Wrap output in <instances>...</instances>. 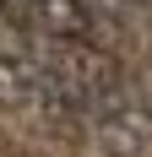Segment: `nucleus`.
I'll use <instances>...</instances> for the list:
<instances>
[{
	"mask_svg": "<svg viewBox=\"0 0 152 157\" xmlns=\"http://www.w3.org/2000/svg\"><path fill=\"white\" fill-rule=\"evenodd\" d=\"M44 71H38V38L33 44H0V103H38Z\"/></svg>",
	"mask_w": 152,
	"mask_h": 157,
	"instance_id": "f257e3e1",
	"label": "nucleus"
},
{
	"mask_svg": "<svg viewBox=\"0 0 152 157\" xmlns=\"http://www.w3.org/2000/svg\"><path fill=\"white\" fill-rule=\"evenodd\" d=\"M92 22H125V16H147V0H87Z\"/></svg>",
	"mask_w": 152,
	"mask_h": 157,
	"instance_id": "f03ea898",
	"label": "nucleus"
},
{
	"mask_svg": "<svg viewBox=\"0 0 152 157\" xmlns=\"http://www.w3.org/2000/svg\"><path fill=\"white\" fill-rule=\"evenodd\" d=\"M147 27H152V0H147Z\"/></svg>",
	"mask_w": 152,
	"mask_h": 157,
	"instance_id": "7ed1b4c3",
	"label": "nucleus"
}]
</instances>
